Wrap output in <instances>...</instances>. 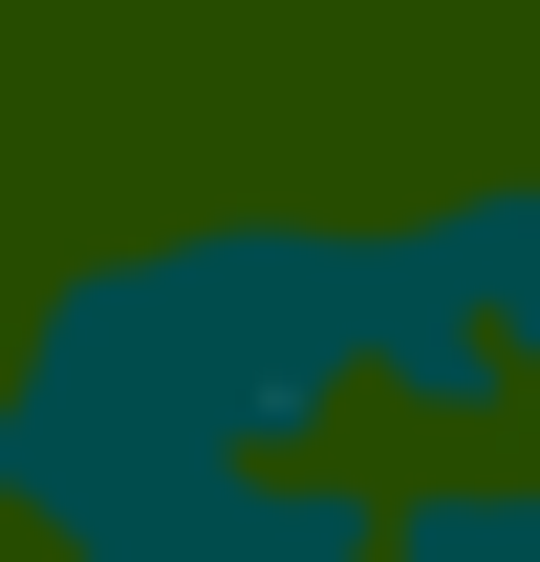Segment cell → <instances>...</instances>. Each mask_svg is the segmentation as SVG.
I'll return each mask as SVG.
<instances>
[{"label":"cell","instance_id":"cell-1","mask_svg":"<svg viewBox=\"0 0 540 562\" xmlns=\"http://www.w3.org/2000/svg\"><path fill=\"white\" fill-rule=\"evenodd\" d=\"M368 432V216L238 195L173 238H109L0 347V519L44 562H131L238 476H303Z\"/></svg>","mask_w":540,"mask_h":562},{"label":"cell","instance_id":"cell-2","mask_svg":"<svg viewBox=\"0 0 540 562\" xmlns=\"http://www.w3.org/2000/svg\"><path fill=\"white\" fill-rule=\"evenodd\" d=\"M410 238L454 260L475 347H497V390L540 412V173H454V195H410Z\"/></svg>","mask_w":540,"mask_h":562},{"label":"cell","instance_id":"cell-3","mask_svg":"<svg viewBox=\"0 0 540 562\" xmlns=\"http://www.w3.org/2000/svg\"><path fill=\"white\" fill-rule=\"evenodd\" d=\"M368 562H540V454H454L368 519Z\"/></svg>","mask_w":540,"mask_h":562}]
</instances>
